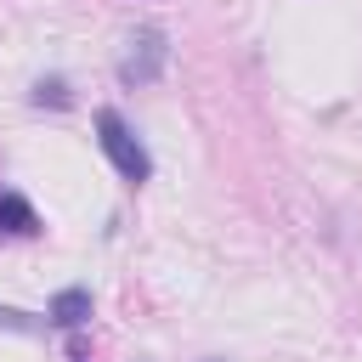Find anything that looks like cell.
<instances>
[{"mask_svg":"<svg viewBox=\"0 0 362 362\" xmlns=\"http://www.w3.org/2000/svg\"><path fill=\"white\" fill-rule=\"evenodd\" d=\"M96 130H102V153L113 158V170H119L130 187H141V181L153 175V158H147V147L136 141V130H130L113 107H102V113H96Z\"/></svg>","mask_w":362,"mask_h":362,"instance_id":"cell-1","label":"cell"},{"mask_svg":"<svg viewBox=\"0 0 362 362\" xmlns=\"http://www.w3.org/2000/svg\"><path fill=\"white\" fill-rule=\"evenodd\" d=\"M164 57H170V45H164V28H136L130 40H124V51H119V85H153L158 74H164Z\"/></svg>","mask_w":362,"mask_h":362,"instance_id":"cell-2","label":"cell"},{"mask_svg":"<svg viewBox=\"0 0 362 362\" xmlns=\"http://www.w3.org/2000/svg\"><path fill=\"white\" fill-rule=\"evenodd\" d=\"M57 328H79L85 317H90V288H62L57 300H51V311H45Z\"/></svg>","mask_w":362,"mask_h":362,"instance_id":"cell-3","label":"cell"},{"mask_svg":"<svg viewBox=\"0 0 362 362\" xmlns=\"http://www.w3.org/2000/svg\"><path fill=\"white\" fill-rule=\"evenodd\" d=\"M0 226L17 232V238H28V232H40V215H34V204L23 192H0Z\"/></svg>","mask_w":362,"mask_h":362,"instance_id":"cell-4","label":"cell"},{"mask_svg":"<svg viewBox=\"0 0 362 362\" xmlns=\"http://www.w3.org/2000/svg\"><path fill=\"white\" fill-rule=\"evenodd\" d=\"M34 102H40V107H45V102H51V107H68V85H62V79H40V85H34Z\"/></svg>","mask_w":362,"mask_h":362,"instance_id":"cell-5","label":"cell"},{"mask_svg":"<svg viewBox=\"0 0 362 362\" xmlns=\"http://www.w3.org/2000/svg\"><path fill=\"white\" fill-rule=\"evenodd\" d=\"M0 328H23V334H34L40 317H28V311H17V305H0Z\"/></svg>","mask_w":362,"mask_h":362,"instance_id":"cell-6","label":"cell"}]
</instances>
